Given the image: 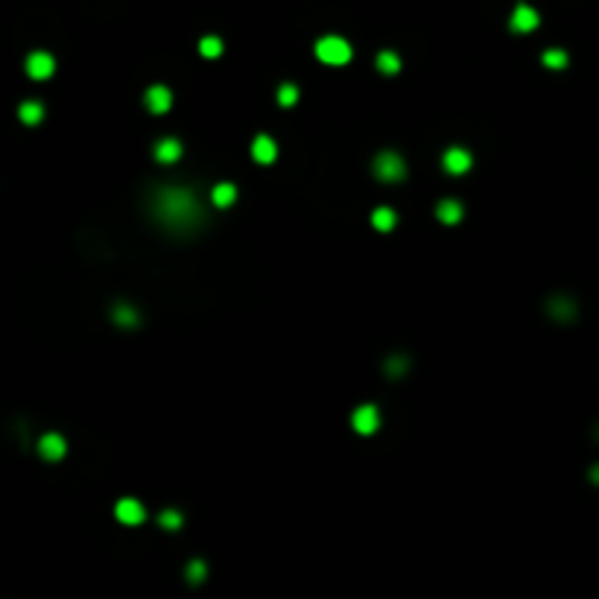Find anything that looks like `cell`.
Here are the masks:
<instances>
[{
	"label": "cell",
	"mask_w": 599,
	"mask_h": 599,
	"mask_svg": "<svg viewBox=\"0 0 599 599\" xmlns=\"http://www.w3.org/2000/svg\"><path fill=\"white\" fill-rule=\"evenodd\" d=\"M152 214L167 223L170 228H187L196 225L202 219V207L196 193L187 187H164L158 190V196L152 199Z\"/></svg>",
	"instance_id": "1"
},
{
	"label": "cell",
	"mask_w": 599,
	"mask_h": 599,
	"mask_svg": "<svg viewBox=\"0 0 599 599\" xmlns=\"http://www.w3.org/2000/svg\"><path fill=\"white\" fill-rule=\"evenodd\" d=\"M351 44L342 39V35H325V39L316 41V59H319L322 65H331V68H342L351 62Z\"/></svg>",
	"instance_id": "2"
},
{
	"label": "cell",
	"mask_w": 599,
	"mask_h": 599,
	"mask_svg": "<svg viewBox=\"0 0 599 599\" xmlns=\"http://www.w3.org/2000/svg\"><path fill=\"white\" fill-rule=\"evenodd\" d=\"M372 170H374V176L380 179V181H386V185H392V181H403L407 179V161L398 155V152H380L374 158V164H372Z\"/></svg>",
	"instance_id": "3"
},
{
	"label": "cell",
	"mask_w": 599,
	"mask_h": 599,
	"mask_svg": "<svg viewBox=\"0 0 599 599\" xmlns=\"http://www.w3.org/2000/svg\"><path fill=\"white\" fill-rule=\"evenodd\" d=\"M351 427H354V430H357L360 436H374L377 427H380V409H377L374 403H363V407L354 409Z\"/></svg>",
	"instance_id": "4"
},
{
	"label": "cell",
	"mask_w": 599,
	"mask_h": 599,
	"mask_svg": "<svg viewBox=\"0 0 599 599\" xmlns=\"http://www.w3.org/2000/svg\"><path fill=\"white\" fill-rule=\"evenodd\" d=\"M114 518L123 523V527H141V523L146 520V509H143L141 500L123 497V500H117L114 503Z\"/></svg>",
	"instance_id": "5"
},
{
	"label": "cell",
	"mask_w": 599,
	"mask_h": 599,
	"mask_svg": "<svg viewBox=\"0 0 599 599\" xmlns=\"http://www.w3.org/2000/svg\"><path fill=\"white\" fill-rule=\"evenodd\" d=\"M23 68H27V73L32 79H50L53 70H56V59L47 50H32L27 56V62H23Z\"/></svg>",
	"instance_id": "6"
},
{
	"label": "cell",
	"mask_w": 599,
	"mask_h": 599,
	"mask_svg": "<svg viewBox=\"0 0 599 599\" xmlns=\"http://www.w3.org/2000/svg\"><path fill=\"white\" fill-rule=\"evenodd\" d=\"M442 167L450 176H462L474 167V155L465 150V146H450V150H445V155H442Z\"/></svg>",
	"instance_id": "7"
},
{
	"label": "cell",
	"mask_w": 599,
	"mask_h": 599,
	"mask_svg": "<svg viewBox=\"0 0 599 599\" xmlns=\"http://www.w3.org/2000/svg\"><path fill=\"white\" fill-rule=\"evenodd\" d=\"M143 105L150 108L152 114H167L173 108V91L167 85H150L143 94Z\"/></svg>",
	"instance_id": "8"
},
{
	"label": "cell",
	"mask_w": 599,
	"mask_h": 599,
	"mask_svg": "<svg viewBox=\"0 0 599 599\" xmlns=\"http://www.w3.org/2000/svg\"><path fill=\"white\" fill-rule=\"evenodd\" d=\"M538 23H541V15H538L529 3H518L515 12H511L509 27L515 32H532V30H538Z\"/></svg>",
	"instance_id": "9"
},
{
	"label": "cell",
	"mask_w": 599,
	"mask_h": 599,
	"mask_svg": "<svg viewBox=\"0 0 599 599\" xmlns=\"http://www.w3.org/2000/svg\"><path fill=\"white\" fill-rule=\"evenodd\" d=\"M39 454H41V459H47V462L65 459V454H68L65 436H59V433H44V436L39 438Z\"/></svg>",
	"instance_id": "10"
},
{
	"label": "cell",
	"mask_w": 599,
	"mask_h": 599,
	"mask_svg": "<svg viewBox=\"0 0 599 599\" xmlns=\"http://www.w3.org/2000/svg\"><path fill=\"white\" fill-rule=\"evenodd\" d=\"M152 155H155V161H161V164H176L179 158L185 155V146H181V141H176V138H161L155 143Z\"/></svg>",
	"instance_id": "11"
},
{
	"label": "cell",
	"mask_w": 599,
	"mask_h": 599,
	"mask_svg": "<svg viewBox=\"0 0 599 599\" xmlns=\"http://www.w3.org/2000/svg\"><path fill=\"white\" fill-rule=\"evenodd\" d=\"M252 158L258 164H272L278 158V143L269 138V134H258V138L252 141Z\"/></svg>",
	"instance_id": "12"
},
{
	"label": "cell",
	"mask_w": 599,
	"mask_h": 599,
	"mask_svg": "<svg viewBox=\"0 0 599 599\" xmlns=\"http://www.w3.org/2000/svg\"><path fill=\"white\" fill-rule=\"evenodd\" d=\"M436 216H438V223H445V225H459L462 216H465V207H462L459 199H442L436 205Z\"/></svg>",
	"instance_id": "13"
},
{
	"label": "cell",
	"mask_w": 599,
	"mask_h": 599,
	"mask_svg": "<svg viewBox=\"0 0 599 599\" xmlns=\"http://www.w3.org/2000/svg\"><path fill=\"white\" fill-rule=\"evenodd\" d=\"M549 316H553L556 322H573L576 319V304H573L567 296H556L549 301Z\"/></svg>",
	"instance_id": "14"
},
{
	"label": "cell",
	"mask_w": 599,
	"mask_h": 599,
	"mask_svg": "<svg viewBox=\"0 0 599 599\" xmlns=\"http://www.w3.org/2000/svg\"><path fill=\"white\" fill-rule=\"evenodd\" d=\"M112 319L120 327H138L141 325V313L132 307V304H114L112 307Z\"/></svg>",
	"instance_id": "15"
},
{
	"label": "cell",
	"mask_w": 599,
	"mask_h": 599,
	"mask_svg": "<svg viewBox=\"0 0 599 599\" xmlns=\"http://www.w3.org/2000/svg\"><path fill=\"white\" fill-rule=\"evenodd\" d=\"M211 202L216 207H231L237 202V187L231 185V181H219V185H214V190H211Z\"/></svg>",
	"instance_id": "16"
},
{
	"label": "cell",
	"mask_w": 599,
	"mask_h": 599,
	"mask_svg": "<svg viewBox=\"0 0 599 599\" xmlns=\"http://www.w3.org/2000/svg\"><path fill=\"white\" fill-rule=\"evenodd\" d=\"M18 117H21V123H27V126L41 123V117H44V105H41L39 100H23V103L18 105Z\"/></svg>",
	"instance_id": "17"
},
{
	"label": "cell",
	"mask_w": 599,
	"mask_h": 599,
	"mask_svg": "<svg viewBox=\"0 0 599 599\" xmlns=\"http://www.w3.org/2000/svg\"><path fill=\"white\" fill-rule=\"evenodd\" d=\"M369 219H372V225H374L377 231H383V234L398 225V214L392 211V207H386V205H383V207H374Z\"/></svg>",
	"instance_id": "18"
},
{
	"label": "cell",
	"mask_w": 599,
	"mask_h": 599,
	"mask_svg": "<svg viewBox=\"0 0 599 599\" xmlns=\"http://www.w3.org/2000/svg\"><path fill=\"white\" fill-rule=\"evenodd\" d=\"M374 68L380 70V73H386V77H392V73L400 70V56L395 50H380V53H377V59H374Z\"/></svg>",
	"instance_id": "19"
},
{
	"label": "cell",
	"mask_w": 599,
	"mask_h": 599,
	"mask_svg": "<svg viewBox=\"0 0 599 599\" xmlns=\"http://www.w3.org/2000/svg\"><path fill=\"white\" fill-rule=\"evenodd\" d=\"M158 527L167 529V532H179L185 527V515H181L179 509H164L161 515H158Z\"/></svg>",
	"instance_id": "20"
},
{
	"label": "cell",
	"mask_w": 599,
	"mask_h": 599,
	"mask_svg": "<svg viewBox=\"0 0 599 599\" xmlns=\"http://www.w3.org/2000/svg\"><path fill=\"white\" fill-rule=\"evenodd\" d=\"M275 100H278V105H281V108H292V105L298 103V88H296V85H292V82H284V85H281V88H278Z\"/></svg>",
	"instance_id": "21"
},
{
	"label": "cell",
	"mask_w": 599,
	"mask_h": 599,
	"mask_svg": "<svg viewBox=\"0 0 599 599\" xmlns=\"http://www.w3.org/2000/svg\"><path fill=\"white\" fill-rule=\"evenodd\" d=\"M199 53H202L205 59L223 56V39H219V35H205V39L199 41Z\"/></svg>",
	"instance_id": "22"
},
{
	"label": "cell",
	"mask_w": 599,
	"mask_h": 599,
	"mask_svg": "<svg viewBox=\"0 0 599 599\" xmlns=\"http://www.w3.org/2000/svg\"><path fill=\"white\" fill-rule=\"evenodd\" d=\"M541 62H544V68H549V70H561V68H567V53L565 50H544L541 53Z\"/></svg>",
	"instance_id": "23"
},
{
	"label": "cell",
	"mask_w": 599,
	"mask_h": 599,
	"mask_svg": "<svg viewBox=\"0 0 599 599\" xmlns=\"http://www.w3.org/2000/svg\"><path fill=\"white\" fill-rule=\"evenodd\" d=\"M185 576H187V582H193V585H199V582H205V576H207V565L205 561H190V565L185 567Z\"/></svg>",
	"instance_id": "24"
},
{
	"label": "cell",
	"mask_w": 599,
	"mask_h": 599,
	"mask_svg": "<svg viewBox=\"0 0 599 599\" xmlns=\"http://www.w3.org/2000/svg\"><path fill=\"white\" fill-rule=\"evenodd\" d=\"M403 372H407V357H392V360L386 363V374L389 377H398Z\"/></svg>",
	"instance_id": "25"
},
{
	"label": "cell",
	"mask_w": 599,
	"mask_h": 599,
	"mask_svg": "<svg viewBox=\"0 0 599 599\" xmlns=\"http://www.w3.org/2000/svg\"><path fill=\"white\" fill-rule=\"evenodd\" d=\"M591 483H593V485H599V465H593V468H591Z\"/></svg>",
	"instance_id": "26"
}]
</instances>
